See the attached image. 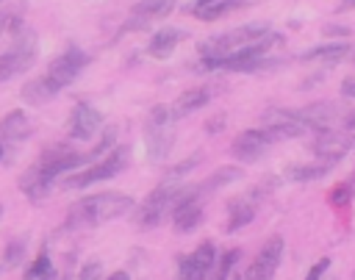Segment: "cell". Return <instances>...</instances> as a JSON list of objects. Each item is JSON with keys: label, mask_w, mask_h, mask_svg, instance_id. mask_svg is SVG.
Masks as SVG:
<instances>
[{"label": "cell", "mask_w": 355, "mask_h": 280, "mask_svg": "<svg viewBox=\"0 0 355 280\" xmlns=\"http://www.w3.org/2000/svg\"><path fill=\"white\" fill-rule=\"evenodd\" d=\"M133 211V197L122 191H97L78 200L67 213V227H97Z\"/></svg>", "instance_id": "1"}, {"label": "cell", "mask_w": 355, "mask_h": 280, "mask_svg": "<svg viewBox=\"0 0 355 280\" xmlns=\"http://www.w3.org/2000/svg\"><path fill=\"white\" fill-rule=\"evenodd\" d=\"M189 186L175 183V180H164L155 191H150L139 205H136V225L141 230L155 227L166 213H172V208L178 205V200L186 194Z\"/></svg>", "instance_id": "2"}, {"label": "cell", "mask_w": 355, "mask_h": 280, "mask_svg": "<svg viewBox=\"0 0 355 280\" xmlns=\"http://www.w3.org/2000/svg\"><path fill=\"white\" fill-rule=\"evenodd\" d=\"M175 111L169 105H155L147 116L144 125V141H147V155L153 161H161L169 155L175 144Z\"/></svg>", "instance_id": "3"}, {"label": "cell", "mask_w": 355, "mask_h": 280, "mask_svg": "<svg viewBox=\"0 0 355 280\" xmlns=\"http://www.w3.org/2000/svg\"><path fill=\"white\" fill-rule=\"evenodd\" d=\"M266 33H269V28L261 25V22H255V25H241V28H233V30H227V33H219V36H211L208 42H202L200 55L208 58V61H216V58H222V55H227V53H233V50H239V47H247V44L258 42V39L266 36Z\"/></svg>", "instance_id": "4"}, {"label": "cell", "mask_w": 355, "mask_h": 280, "mask_svg": "<svg viewBox=\"0 0 355 280\" xmlns=\"http://www.w3.org/2000/svg\"><path fill=\"white\" fill-rule=\"evenodd\" d=\"M33 61H36V33L28 28H19L14 44L6 53H0V83L22 75L25 69L33 67Z\"/></svg>", "instance_id": "5"}, {"label": "cell", "mask_w": 355, "mask_h": 280, "mask_svg": "<svg viewBox=\"0 0 355 280\" xmlns=\"http://www.w3.org/2000/svg\"><path fill=\"white\" fill-rule=\"evenodd\" d=\"M128 155H130L128 147H116V150L105 152L103 158H97L86 172L67 177L64 186H67V189H86V186H92V183H97V180H108V177L119 175V172L128 166Z\"/></svg>", "instance_id": "6"}, {"label": "cell", "mask_w": 355, "mask_h": 280, "mask_svg": "<svg viewBox=\"0 0 355 280\" xmlns=\"http://www.w3.org/2000/svg\"><path fill=\"white\" fill-rule=\"evenodd\" d=\"M89 64V55L80 50V47H67L58 58H53L50 61V67H47V72H44V78L61 91V89H67L78 75H80V69Z\"/></svg>", "instance_id": "7"}, {"label": "cell", "mask_w": 355, "mask_h": 280, "mask_svg": "<svg viewBox=\"0 0 355 280\" xmlns=\"http://www.w3.org/2000/svg\"><path fill=\"white\" fill-rule=\"evenodd\" d=\"M280 258H283V238L280 236L266 238L263 247L258 250L255 261L244 272V280H272L275 272H277V266H280Z\"/></svg>", "instance_id": "8"}, {"label": "cell", "mask_w": 355, "mask_h": 280, "mask_svg": "<svg viewBox=\"0 0 355 280\" xmlns=\"http://www.w3.org/2000/svg\"><path fill=\"white\" fill-rule=\"evenodd\" d=\"M214 261H216V250L211 241H202L191 255H183L178 261V280H205L214 269Z\"/></svg>", "instance_id": "9"}, {"label": "cell", "mask_w": 355, "mask_h": 280, "mask_svg": "<svg viewBox=\"0 0 355 280\" xmlns=\"http://www.w3.org/2000/svg\"><path fill=\"white\" fill-rule=\"evenodd\" d=\"M311 150H313L319 158H327V161H338V158H344L349 150H355V133L319 130V136L313 139Z\"/></svg>", "instance_id": "10"}, {"label": "cell", "mask_w": 355, "mask_h": 280, "mask_svg": "<svg viewBox=\"0 0 355 280\" xmlns=\"http://www.w3.org/2000/svg\"><path fill=\"white\" fill-rule=\"evenodd\" d=\"M269 144H272V136H269L266 130H244V133H239V136L233 139L230 152H233L239 161L252 164V161H258V158L269 150Z\"/></svg>", "instance_id": "11"}, {"label": "cell", "mask_w": 355, "mask_h": 280, "mask_svg": "<svg viewBox=\"0 0 355 280\" xmlns=\"http://www.w3.org/2000/svg\"><path fill=\"white\" fill-rule=\"evenodd\" d=\"M103 128V114L97 108H92L89 103H78L72 108V116H69V136L78 139V141H86L92 139L97 130Z\"/></svg>", "instance_id": "12"}, {"label": "cell", "mask_w": 355, "mask_h": 280, "mask_svg": "<svg viewBox=\"0 0 355 280\" xmlns=\"http://www.w3.org/2000/svg\"><path fill=\"white\" fill-rule=\"evenodd\" d=\"M175 8V0H141L133 6L128 22H125V30H141L147 28L150 22L155 19H164L169 11Z\"/></svg>", "instance_id": "13"}, {"label": "cell", "mask_w": 355, "mask_h": 280, "mask_svg": "<svg viewBox=\"0 0 355 280\" xmlns=\"http://www.w3.org/2000/svg\"><path fill=\"white\" fill-rule=\"evenodd\" d=\"M263 130L275 139H297L302 136L308 128L291 114V111H266L263 114Z\"/></svg>", "instance_id": "14"}, {"label": "cell", "mask_w": 355, "mask_h": 280, "mask_svg": "<svg viewBox=\"0 0 355 280\" xmlns=\"http://www.w3.org/2000/svg\"><path fill=\"white\" fill-rule=\"evenodd\" d=\"M308 130H330V125L336 122V116H338V105L336 103H311V105H305V108H297V111H291Z\"/></svg>", "instance_id": "15"}, {"label": "cell", "mask_w": 355, "mask_h": 280, "mask_svg": "<svg viewBox=\"0 0 355 280\" xmlns=\"http://www.w3.org/2000/svg\"><path fill=\"white\" fill-rule=\"evenodd\" d=\"M31 130H33L31 119H28L22 111H11V114H6V119L0 122V141H3V144H6V141H22V139L31 136Z\"/></svg>", "instance_id": "16"}, {"label": "cell", "mask_w": 355, "mask_h": 280, "mask_svg": "<svg viewBox=\"0 0 355 280\" xmlns=\"http://www.w3.org/2000/svg\"><path fill=\"white\" fill-rule=\"evenodd\" d=\"M183 39H186V30H178V28H161V30H155V36L150 39L147 53H150L153 58H166V55H172V50H175L178 42H183Z\"/></svg>", "instance_id": "17"}, {"label": "cell", "mask_w": 355, "mask_h": 280, "mask_svg": "<svg viewBox=\"0 0 355 280\" xmlns=\"http://www.w3.org/2000/svg\"><path fill=\"white\" fill-rule=\"evenodd\" d=\"M58 94V89L42 75V78H33V80H28L25 86H22V100L28 103V105H44V103H50L53 97Z\"/></svg>", "instance_id": "18"}, {"label": "cell", "mask_w": 355, "mask_h": 280, "mask_svg": "<svg viewBox=\"0 0 355 280\" xmlns=\"http://www.w3.org/2000/svg\"><path fill=\"white\" fill-rule=\"evenodd\" d=\"M255 216V205L250 200H230L227 202V233H236L241 230L244 225H250Z\"/></svg>", "instance_id": "19"}, {"label": "cell", "mask_w": 355, "mask_h": 280, "mask_svg": "<svg viewBox=\"0 0 355 280\" xmlns=\"http://www.w3.org/2000/svg\"><path fill=\"white\" fill-rule=\"evenodd\" d=\"M336 161H316V164H300V166H288L286 169V180H294V183H308V180H316L322 175H327L333 169Z\"/></svg>", "instance_id": "20"}, {"label": "cell", "mask_w": 355, "mask_h": 280, "mask_svg": "<svg viewBox=\"0 0 355 280\" xmlns=\"http://www.w3.org/2000/svg\"><path fill=\"white\" fill-rule=\"evenodd\" d=\"M347 53H349V44H344V42H333V44H319V47H311L308 53H302V61L336 64V61L347 58Z\"/></svg>", "instance_id": "21"}, {"label": "cell", "mask_w": 355, "mask_h": 280, "mask_svg": "<svg viewBox=\"0 0 355 280\" xmlns=\"http://www.w3.org/2000/svg\"><path fill=\"white\" fill-rule=\"evenodd\" d=\"M208 100H211V91H208V89H189V91H183V94L175 100L172 111H175V116H189L191 111L202 108Z\"/></svg>", "instance_id": "22"}, {"label": "cell", "mask_w": 355, "mask_h": 280, "mask_svg": "<svg viewBox=\"0 0 355 280\" xmlns=\"http://www.w3.org/2000/svg\"><path fill=\"white\" fill-rule=\"evenodd\" d=\"M241 169L239 166H222V169H216V172H211L208 177H205V183H200V194H208V191H214V189H219V186H227V183H233V180H241Z\"/></svg>", "instance_id": "23"}, {"label": "cell", "mask_w": 355, "mask_h": 280, "mask_svg": "<svg viewBox=\"0 0 355 280\" xmlns=\"http://www.w3.org/2000/svg\"><path fill=\"white\" fill-rule=\"evenodd\" d=\"M241 6H244V0H219V3H214V6H208V8H202V11H197V17L205 19V22H214V19L230 14V11L241 8Z\"/></svg>", "instance_id": "24"}, {"label": "cell", "mask_w": 355, "mask_h": 280, "mask_svg": "<svg viewBox=\"0 0 355 280\" xmlns=\"http://www.w3.org/2000/svg\"><path fill=\"white\" fill-rule=\"evenodd\" d=\"M25 250H28V238H25V236H22V238H11V241H8V247H6L3 263H6L8 269L19 266V263H22V258H25Z\"/></svg>", "instance_id": "25"}, {"label": "cell", "mask_w": 355, "mask_h": 280, "mask_svg": "<svg viewBox=\"0 0 355 280\" xmlns=\"http://www.w3.org/2000/svg\"><path fill=\"white\" fill-rule=\"evenodd\" d=\"M352 197H355V177H352V180H347V183H338V186L327 194L330 205H347Z\"/></svg>", "instance_id": "26"}, {"label": "cell", "mask_w": 355, "mask_h": 280, "mask_svg": "<svg viewBox=\"0 0 355 280\" xmlns=\"http://www.w3.org/2000/svg\"><path fill=\"white\" fill-rule=\"evenodd\" d=\"M50 269H53L50 255H47V252H39V258L25 269V274H22V277H25V280H39V277H42L44 272H50Z\"/></svg>", "instance_id": "27"}, {"label": "cell", "mask_w": 355, "mask_h": 280, "mask_svg": "<svg viewBox=\"0 0 355 280\" xmlns=\"http://www.w3.org/2000/svg\"><path fill=\"white\" fill-rule=\"evenodd\" d=\"M197 164H200V155H189L186 161H180V164H175V166H169V169L164 172V180H175V177L180 180V177H183L186 172H191V169H194Z\"/></svg>", "instance_id": "28"}, {"label": "cell", "mask_w": 355, "mask_h": 280, "mask_svg": "<svg viewBox=\"0 0 355 280\" xmlns=\"http://www.w3.org/2000/svg\"><path fill=\"white\" fill-rule=\"evenodd\" d=\"M239 250H230V252H225L222 258H219V263H216V269H214V277L216 280H227L230 277V269H233V263L239 261Z\"/></svg>", "instance_id": "29"}, {"label": "cell", "mask_w": 355, "mask_h": 280, "mask_svg": "<svg viewBox=\"0 0 355 280\" xmlns=\"http://www.w3.org/2000/svg\"><path fill=\"white\" fill-rule=\"evenodd\" d=\"M114 141H116V130L114 128H108L105 133H103V139L94 144V150L89 152V158H100V155H105V152H111V147H114Z\"/></svg>", "instance_id": "30"}, {"label": "cell", "mask_w": 355, "mask_h": 280, "mask_svg": "<svg viewBox=\"0 0 355 280\" xmlns=\"http://www.w3.org/2000/svg\"><path fill=\"white\" fill-rule=\"evenodd\" d=\"M19 28H22V19H19L14 11L0 14V36H3V33H8V30H19Z\"/></svg>", "instance_id": "31"}, {"label": "cell", "mask_w": 355, "mask_h": 280, "mask_svg": "<svg viewBox=\"0 0 355 280\" xmlns=\"http://www.w3.org/2000/svg\"><path fill=\"white\" fill-rule=\"evenodd\" d=\"M100 277H103L100 261H89V263L80 269V277H78V280H100Z\"/></svg>", "instance_id": "32"}, {"label": "cell", "mask_w": 355, "mask_h": 280, "mask_svg": "<svg viewBox=\"0 0 355 280\" xmlns=\"http://www.w3.org/2000/svg\"><path fill=\"white\" fill-rule=\"evenodd\" d=\"M327 266H330V258H322V261H316V263L311 266V272H308V277H305V280H319V277L327 272Z\"/></svg>", "instance_id": "33"}, {"label": "cell", "mask_w": 355, "mask_h": 280, "mask_svg": "<svg viewBox=\"0 0 355 280\" xmlns=\"http://www.w3.org/2000/svg\"><path fill=\"white\" fill-rule=\"evenodd\" d=\"M225 122H227V119H225V114H216L214 119H208V122H205V130L214 136V133H219V130L225 128Z\"/></svg>", "instance_id": "34"}, {"label": "cell", "mask_w": 355, "mask_h": 280, "mask_svg": "<svg viewBox=\"0 0 355 280\" xmlns=\"http://www.w3.org/2000/svg\"><path fill=\"white\" fill-rule=\"evenodd\" d=\"M324 33H330V36H347V33H349V28H347V25H344V28H341V25H327V28H324Z\"/></svg>", "instance_id": "35"}, {"label": "cell", "mask_w": 355, "mask_h": 280, "mask_svg": "<svg viewBox=\"0 0 355 280\" xmlns=\"http://www.w3.org/2000/svg\"><path fill=\"white\" fill-rule=\"evenodd\" d=\"M341 91H344V97H355V78H347L341 83Z\"/></svg>", "instance_id": "36"}, {"label": "cell", "mask_w": 355, "mask_h": 280, "mask_svg": "<svg viewBox=\"0 0 355 280\" xmlns=\"http://www.w3.org/2000/svg\"><path fill=\"white\" fill-rule=\"evenodd\" d=\"M344 128H347V130H355V111H349V114L344 116Z\"/></svg>", "instance_id": "37"}, {"label": "cell", "mask_w": 355, "mask_h": 280, "mask_svg": "<svg viewBox=\"0 0 355 280\" xmlns=\"http://www.w3.org/2000/svg\"><path fill=\"white\" fill-rule=\"evenodd\" d=\"M214 3H219V0H197V6H194V14H197V11H202V8H208V6H214Z\"/></svg>", "instance_id": "38"}, {"label": "cell", "mask_w": 355, "mask_h": 280, "mask_svg": "<svg viewBox=\"0 0 355 280\" xmlns=\"http://www.w3.org/2000/svg\"><path fill=\"white\" fill-rule=\"evenodd\" d=\"M344 8H355V0H341V6H338V11H344Z\"/></svg>", "instance_id": "39"}, {"label": "cell", "mask_w": 355, "mask_h": 280, "mask_svg": "<svg viewBox=\"0 0 355 280\" xmlns=\"http://www.w3.org/2000/svg\"><path fill=\"white\" fill-rule=\"evenodd\" d=\"M111 280H128V274H125V272H114Z\"/></svg>", "instance_id": "40"}, {"label": "cell", "mask_w": 355, "mask_h": 280, "mask_svg": "<svg viewBox=\"0 0 355 280\" xmlns=\"http://www.w3.org/2000/svg\"><path fill=\"white\" fill-rule=\"evenodd\" d=\"M3 150H6V144H3V141H0V158H3Z\"/></svg>", "instance_id": "41"}, {"label": "cell", "mask_w": 355, "mask_h": 280, "mask_svg": "<svg viewBox=\"0 0 355 280\" xmlns=\"http://www.w3.org/2000/svg\"><path fill=\"white\" fill-rule=\"evenodd\" d=\"M61 280H75V277H69V274H67V277H61Z\"/></svg>", "instance_id": "42"}, {"label": "cell", "mask_w": 355, "mask_h": 280, "mask_svg": "<svg viewBox=\"0 0 355 280\" xmlns=\"http://www.w3.org/2000/svg\"><path fill=\"white\" fill-rule=\"evenodd\" d=\"M0 216H3V202H0Z\"/></svg>", "instance_id": "43"}, {"label": "cell", "mask_w": 355, "mask_h": 280, "mask_svg": "<svg viewBox=\"0 0 355 280\" xmlns=\"http://www.w3.org/2000/svg\"><path fill=\"white\" fill-rule=\"evenodd\" d=\"M352 61H355V53H352Z\"/></svg>", "instance_id": "44"}, {"label": "cell", "mask_w": 355, "mask_h": 280, "mask_svg": "<svg viewBox=\"0 0 355 280\" xmlns=\"http://www.w3.org/2000/svg\"><path fill=\"white\" fill-rule=\"evenodd\" d=\"M0 3H3V0H0Z\"/></svg>", "instance_id": "45"}]
</instances>
